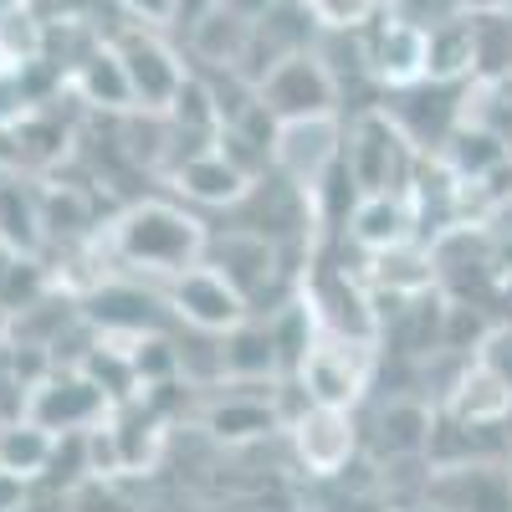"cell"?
<instances>
[{"instance_id": "obj_1", "label": "cell", "mask_w": 512, "mask_h": 512, "mask_svg": "<svg viewBox=\"0 0 512 512\" xmlns=\"http://www.w3.org/2000/svg\"><path fill=\"white\" fill-rule=\"evenodd\" d=\"M205 221L190 216L185 205H169V200H144V205H128L123 216L113 221V256L134 272H159V277H180L190 267L205 262Z\"/></svg>"}, {"instance_id": "obj_2", "label": "cell", "mask_w": 512, "mask_h": 512, "mask_svg": "<svg viewBox=\"0 0 512 512\" xmlns=\"http://www.w3.org/2000/svg\"><path fill=\"white\" fill-rule=\"evenodd\" d=\"M344 164L359 185V195H405L415 180V149L400 128L390 123V113L374 108L359 113L344 134Z\"/></svg>"}, {"instance_id": "obj_3", "label": "cell", "mask_w": 512, "mask_h": 512, "mask_svg": "<svg viewBox=\"0 0 512 512\" xmlns=\"http://www.w3.org/2000/svg\"><path fill=\"white\" fill-rule=\"evenodd\" d=\"M256 103H262L282 128L333 118L338 113V82H333L328 62L308 47V52H292L287 62H277L262 82H256Z\"/></svg>"}, {"instance_id": "obj_4", "label": "cell", "mask_w": 512, "mask_h": 512, "mask_svg": "<svg viewBox=\"0 0 512 512\" xmlns=\"http://www.w3.org/2000/svg\"><path fill=\"white\" fill-rule=\"evenodd\" d=\"M287 441H292V456L297 466H303L308 477H344L349 472V461L359 456V420L354 410H333V405H308L297 415H287Z\"/></svg>"}, {"instance_id": "obj_5", "label": "cell", "mask_w": 512, "mask_h": 512, "mask_svg": "<svg viewBox=\"0 0 512 512\" xmlns=\"http://www.w3.org/2000/svg\"><path fill=\"white\" fill-rule=\"evenodd\" d=\"M303 384L308 405H333V410H354L369 390V344H354V338H333L323 333L313 354L303 359V369L292 374Z\"/></svg>"}, {"instance_id": "obj_6", "label": "cell", "mask_w": 512, "mask_h": 512, "mask_svg": "<svg viewBox=\"0 0 512 512\" xmlns=\"http://www.w3.org/2000/svg\"><path fill=\"white\" fill-rule=\"evenodd\" d=\"M164 308H169V318L175 323H185L190 333H231L241 318H251V308H246V297L216 272V267H190V272H180V277H169V287H164Z\"/></svg>"}, {"instance_id": "obj_7", "label": "cell", "mask_w": 512, "mask_h": 512, "mask_svg": "<svg viewBox=\"0 0 512 512\" xmlns=\"http://www.w3.org/2000/svg\"><path fill=\"white\" fill-rule=\"evenodd\" d=\"M359 52H364V72L379 82V88H415L425 82V31L400 21L395 11L390 16H374L364 31H359Z\"/></svg>"}, {"instance_id": "obj_8", "label": "cell", "mask_w": 512, "mask_h": 512, "mask_svg": "<svg viewBox=\"0 0 512 512\" xmlns=\"http://www.w3.org/2000/svg\"><path fill=\"white\" fill-rule=\"evenodd\" d=\"M103 415H108V395L82 369L41 379L26 400V420H36L52 436H88V425H98Z\"/></svg>"}, {"instance_id": "obj_9", "label": "cell", "mask_w": 512, "mask_h": 512, "mask_svg": "<svg viewBox=\"0 0 512 512\" xmlns=\"http://www.w3.org/2000/svg\"><path fill=\"white\" fill-rule=\"evenodd\" d=\"M282 256L287 251H277L272 241H262V236H251V231H210V241H205V267H216L241 297H246V308L256 313L262 308V292L287 272L282 267Z\"/></svg>"}, {"instance_id": "obj_10", "label": "cell", "mask_w": 512, "mask_h": 512, "mask_svg": "<svg viewBox=\"0 0 512 512\" xmlns=\"http://www.w3.org/2000/svg\"><path fill=\"white\" fill-rule=\"evenodd\" d=\"M118 57H123V72H128V93H134L139 108H159L169 113V103L180 98V88L190 82V72L180 67V57L164 47L159 36H123L118 41Z\"/></svg>"}, {"instance_id": "obj_11", "label": "cell", "mask_w": 512, "mask_h": 512, "mask_svg": "<svg viewBox=\"0 0 512 512\" xmlns=\"http://www.w3.org/2000/svg\"><path fill=\"white\" fill-rule=\"evenodd\" d=\"M425 497L441 512H512V472L492 461H456L425 482Z\"/></svg>"}, {"instance_id": "obj_12", "label": "cell", "mask_w": 512, "mask_h": 512, "mask_svg": "<svg viewBox=\"0 0 512 512\" xmlns=\"http://www.w3.org/2000/svg\"><path fill=\"white\" fill-rule=\"evenodd\" d=\"M164 308L159 297H149L144 287L134 282H108L88 297V318L103 328V338L113 344V338H123V344H134V338H149V333H164Z\"/></svg>"}, {"instance_id": "obj_13", "label": "cell", "mask_w": 512, "mask_h": 512, "mask_svg": "<svg viewBox=\"0 0 512 512\" xmlns=\"http://www.w3.org/2000/svg\"><path fill=\"white\" fill-rule=\"evenodd\" d=\"M246 175L241 169L210 144V149H195V154H185V164H175V190L185 195V200H195V205H221V210H231L241 195H246Z\"/></svg>"}, {"instance_id": "obj_14", "label": "cell", "mask_w": 512, "mask_h": 512, "mask_svg": "<svg viewBox=\"0 0 512 512\" xmlns=\"http://www.w3.org/2000/svg\"><path fill=\"white\" fill-rule=\"evenodd\" d=\"M282 374V359H277V344H272V328L262 318H241L231 333H221V379L231 384H262V379H277Z\"/></svg>"}, {"instance_id": "obj_15", "label": "cell", "mask_w": 512, "mask_h": 512, "mask_svg": "<svg viewBox=\"0 0 512 512\" xmlns=\"http://www.w3.org/2000/svg\"><path fill=\"white\" fill-rule=\"evenodd\" d=\"M349 241L364 246L369 256H384L405 241H415V216L405 195H364L349 216Z\"/></svg>"}, {"instance_id": "obj_16", "label": "cell", "mask_w": 512, "mask_h": 512, "mask_svg": "<svg viewBox=\"0 0 512 512\" xmlns=\"http://www.w3.org/2000/svg\"><path fill=\"white\" fill-rule=\"evenodd\" d=\"M231 390L236 395H226V400H216L205 410V431L216 441H262V436H272L282 425V410L272 400L246 395L251 384H231Z\"/></svg>"}, {"instance_id": "obj_17", "label": "cell", "mask_w": 512, "mask_h": 512, "mask_svg": "<svg viewBox=\"0 0 512 512\" xmlns=\"http://www.w3.org/2000/svg\"><path fill=\"white\" fill-rule=\"evenodd\" d=\"M57 461V436L41 431L36 420H0V477L31 482Z\"/></svg>"}, {"instance_id": "obj_18", "label": "cell", "mask_w": 512, "mask_h": 512, "mask_svg": "<svg viewBox=\"0 0 512 512\" xmlns=\"http://www.w3.org/2000/svg\"><path fill=\"white\" fill-rule=\"evenodd\" d=\"M374 446L390 456V461H405V456H425L431 451V431H436V415L415 405V400H395L390 410H379V425H374Z\"/></svg>"}, {"instance_id": "obj_19", "label": "cell", "mask_w": 512, "mask_h": 512, "mask_svg": "<svg viewBox=\"0 0 512 512\" xmlns=\"http://www.w3.org/2000/svg\"><path fill=\"white\" fill-rule=\"evenodd\" d=\"M246 36H251V21H241V16H231V11L221 6L216 16H205L185 41H190V52H195V57L216 62V67H236L241 52H246Z\"/></svg>"}, {"instance_id": "obj_20", "label": "cell", "mask_w": 512, "mask_h": 512, "mask_svg": "<svg viewBox=\"0 0 512 512\" xmlns=\"http://www.w3.org/2000/svg\"><path fill=\"white\" fill-rule=\"evenodd\" d=\"M77 88H82V98L98 103V108H128V103H134L118 47H98L88 62H82V67H77Z\"/></svg>"}, {"instance_id": "obj_21", "label": "cell", "mask_w": 512, "mask_h": 512, "mask_svg": "<svg viewBox=\"0 0 512 512\" xmlns=\"http://www.w3.org/2000/svg\"><path fill=\"white\" fill-rule=\"evenodd\" d=\"M303 11L313 16L318 31L349 36V31H364L379 16V0H303Z\"/></svg>"}, {"instance_id": "obj_22", "label": "cell", "mask_w": 512, "mask_h": 512, "mask_svg": "<svg viewBox=\"0 0 512 512\" xmlns=\"http://www.w3.org/2000/svg\"><path fill=\"white\" fill-rule=\"evenodd\" d=\"M216 11H221V0H175V16H169V21H175V26L190 36L205 16H216Z\"/></svg>"}, {"instance_id": "obj_23", "label": "cell", "mask_w": 512, "mask_h": 512, "mask_svg": "<svg viewBox=\"0 0 512 512\" xmlns=\"http://www.w3.org/2000/svg\"><path fill=\"white\" fill-rule=\"evenodd\" d=\"M118 6L134 21H144V26H159V21L175 16V0H118Z\"/></svg>"}, {"instance_id": "obj_24", "label": "cell", "mask_w": 512, "mask_h": 512, "mask_svg": "<svg viewBox=\"0 0 512 512\" xmlns=\"http://www.w3.org/2000/svg\"><path fill=\"white\" fill-rule=\"evenodd\" d=\"M221 6H226L231 16H241V21H262L272 6H282V0H221Z\"/></svg>"}, {"instance_id": "obj_25", "label": "cell", "mask_w": 512, "mask_h": 512, "mask_svg": "<svg viewBox=\"0 0 512 512\" xmlns=\"http://www.w3.org/2000/svg\"><path fill=\"white\" fill-rule=\"evenodd\" d=\"M461 11L466 16H502V11H512V0H461Z\"/></svg>"}, {"instance_id": "obj_26", "label": "cell", "mask_w": 512, "mask_h": 512, "mask_svg": "<svg viewBox=\"0 0 512 512\" xmlns=\"http://www.w3.org/2000/svg\"><path fill=\"white\" fill-rule=\"evenodd\" d=\"M16 77V62H11V52H6V41H0V82H11Z\"/></svg>"}, {"instance_id": "obj_27", "label": "cell", "mask_w": 512, "mask_h": 512, "mask_svg": "<svg viewBox=\"0 0 512 512\" xmlns=\"http://www.w3.org/2000/svg\"><path fill=\"white\" fill-rule=\"evenodd\" d=\"M400 512H441V507H436L431 497H425V502H415V507H400Z\"/></svg>"}]
</instances>
